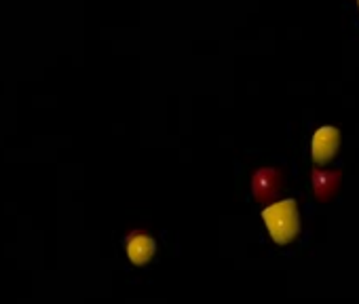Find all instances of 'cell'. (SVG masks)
<instances>
[{"mask_svg":"<svg viewBox=\"0 0 359 304\" xmlns=\"http://www.w3.org/2000/svg\"><path fill=\"white\" fill-rule=\"evenodd\" d=\"M262 220L266 224L271 239L279 245L294 241L300 233V212L294 199L271 203L262 209Z\"/></svg>","mask_w":359,"mask_h":304,"instance_id":"6da1fadb","label":"cell"},{"mask_svg":"<svg viewBox=\"0 0 359 304\" xmlns=\"http://www.w3.org/2000/svg\"><path fill=\"white\" fill-rule=\"evenodd\" d=\"M340 146V131L332 125H323L313 133V141H311V155L313 161L317 165H325L330 163Z\"/></svg>","mask_w":359,"mask_h":304,"instance_id":"7a4b0ae2","label":"cell"},{"mask_svg":"<svg viewBox=\"0 0 359 304\" xmlns=\"http://www.w3.org/2000/svg\"><path fill=\"white\" fill-rule=\"evenodd\" d=\"M283 184L281 172L275 167H262L252 176V193L260 201H271L279 195Z\"/></svg>","mask_w":359,"mask_h":304,"instance_id":"3957f363","label":"cell"},{"mask_svg":"<svg viewBox=\"0 0 359 304\" xmlns=\"http://www.w3.org/2000/svg\"><path fill=\"white\" fill-rule=\"evenodd\" d=\"M154 254H156V241L150 235H146V233H133L127 239V258L133 264L144 266Z\"/></svg>","mask_w":359,"mask_h":304,"instance_id":"277c9868","label":"cell"},{"mask_svg":"<svg viewBox=\"0 0 359 304\" xmlns=\"http://www.w3.org/2000/svg\"><path fill=\"white\" fill-rule=\"evenodd\" d=\"M340 172H323V170H317L313 172L311 176V184H313V193L317 199L325 201V199H332L340 186Z\"/></svg>","mask_w":359,"mask_h":304,"instance_id":"5b68a950","label":"cell"},{"mask_svg":"<svg viewBox=\"0 0 359 304\" xmlns=\"http://www.w3.org/2000/svg\"><path fill=\"white\" fill-rule=\"evenodd\" d=\"M357 7H359V0H357Z\"/></svg>","mask_w":359,"mask_h":304,"instance_id":"8992f818","label":"cell"}]
</instances>
